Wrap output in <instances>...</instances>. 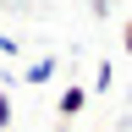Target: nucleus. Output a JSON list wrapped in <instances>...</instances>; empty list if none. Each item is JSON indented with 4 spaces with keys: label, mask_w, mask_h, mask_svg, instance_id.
<instances>
[{
    "label": "nucleus",
    "mask_w": 132,
    "mask_h": 132,
    "mask_svg": "<svg viewBox=\"0 0 132 132\" xmlns=\"http://www.w3.org/2000/svg\"><path fill=\"white\" fill-rule=\"evenodd\" d=\"M88 99H94V94H88V88H82V82H72V88H61V99H55V116H61V121H66V127H72V121H77V116H82V110H88Z\"/></svg>",
    "instance_id": "f257e3e1"
},
{
    "label": "nucleus",
    "mask_w": 132,
    "mask_h": 132,
    "mask_svg": "<svg viewBox=\"0 0 132 132\" xmlns=\"http://www.w3.org/2000/svg\"><path fill=\"white\" fill-rule=\"evenodd\" d=\"M50 77H55V55H39V61L22 66V82H28V88H44Z\"/></svg>",
    "instance_id": "f03ea898"
},
{
    "label": "nucleus",
    "mask_w": 132,
    "mask_h": 132,
    "mask_svg": "<svg viewBox=\"0 0 132 132\" xmlns=\"http://www.w3.org/2000/svg\"><path fill=\"white\" fill-rule=\"evenodd\" d=\"M110 82H116V66H110V61H99V66H94V88H88V94H105Z\"/></svg>",
    "instance_id": "7ed1b4c3"
},
{
    "label": "nucleus",
    "mask_w": 132,
    "mask_h": 132,
    "mask_svg": "<svg viewBox=\"0 0 132 132\" xmlns=\"http://www.w3.org/2000/svg\"><path fill=\"white\" fill-rule=\"evenodd\" d=\"M11 121H16V116H11V94L0 88V132H11Z\"/></svg>",
    "instance_id": "20e7f679"
},
{
    "label": "nucleus",
    "mask_w": 132,
    "mask_h": 132,
    "mask_svg": "<svg viewBox=\"0 0 132 132\" xmlns=\"http://www.w3.org/2000/svg\"><path fill=\"white\" fill-rule=\"evenodd\" d=\"M0 55H6V61H16V55H22V44H16L11 33H0Z\"/></svg>",
    "instance_id": "39448f33"
},
{
    "label": "nucleus",
    "mask_w": 132,
    "mask_h": 132,
    "mask_svg": "<svg viewBox=\"0 0 132 132\" xmlns=\"http://www.w3.org/2000/svg\"><path fill=\"white\" fill-rule=\"evenodd\" d=\"M121 50H127V55H132V16H127V22H121Z\"/></svg>",
    "instance_id": "423d86ee"
},
{
    "label": "nucleus",
    "mask_w": 132,
    "mask_h": 132,
    "mask_svg": "<svg viewBox=\"0 0 132 132\" xmlns=\"http://www.w3.org/2000/svg\"><path fill=\"white\" fill-rule=\"evenodd\" d=\"M61 132H72V127H66V121H61Z\"/></svg>",
    "instance_id": "0eeeda50"
}]
</instances>
